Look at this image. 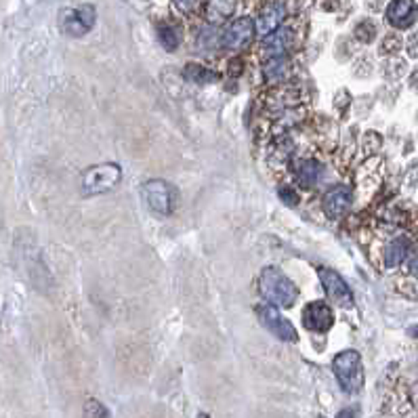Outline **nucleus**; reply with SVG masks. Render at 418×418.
I'll list each match as a JSON object with an SVG mask.
<instances>
[{"instance_id":"nucleus-1","label":"nucleus","mask_w":418,"mask_h":418,"mask_svg":"<svg viewBox=\"0 0 418 418\" xmlns=\"http://www.w3.org/2000/svg\"><path fill=\"white\" fill-rule=\"evenodd\" d=\"M259 288L261 294L273 303V305H282V307H292L298 298V290L296 286L290 282L288 275H284L278 267H265L261 271L259 278Z\"/></svg>"},{"instance_id":"nucleus-2","label":"nucleus","mask_w":418,"mask_h":418,"mask_svg":"<svg viewBox=\"0 0 418 418\" xmlns=\"http://www.w3.org/2000/svg\"><path fill=\"white\" fill-rule=\"evenodd\" d=\"M332 370L345 393L357 395L363 389V368H361V357L357 351L349 349V351L338 353L332 361Z\"/></svg>"},{"instance_id":"nucleus-3","label":"nucleus","mask_w":418,"mask_h":418,"mask_svg":"<svg viewBox=\"0 0 418 418\" xmlns=\"http://www.w3.org/2000/svg\"><path fill=\"white\" fill-rule=\"evenodd\" d=\"M95 20H97V11L93 5H82L78 9H66L59 15L62 30L72 38H80V36L89 34L95 26Z\"/></svg>"},{"instance_id":"nucleus-4","label":"nucleus","mask_w":418,"mask_h":418,"mask_svg":"<svg viewBox=\"0 0 418 418\" xmlns=\"http://www.w3.org/2000/svg\"><path fill=\"white\" fill-rule=\"evenodd\" d=\"M122 171L118 164H101L93 166L85 173V194H103L114 189L120 183Z\"/></svg>"},{"instance_id":"nucleus-5","label":"nucleus","mask_w":418,"mask_h":418,"mask_svg":"<svg viewBox=\"0 0 418 418\" xmlns=\"http://www.w3.org/2000/svg\"><path fill=\"white\" fill-rule=\"evenodd\" d=\"M257 317H259V322L263 324V328H267V330H269L273 336H278L280 340L294 343V340L298 338L296 328H294L286 317H282V313H280L273 305L261 303V305L257 307Z\"/></svg>"},{"instance_id":"nucleus-6","label":"nucleus","mask_w":418,"mask_h":418,"mask_svg":"<svg viewBox=\"0 0 418 418\" xmlns=\"http://www.w3.org/2000/svg\"><path fill=\"white\" fill-rule=\"evenodd\" d=\"M317 273H319V282H322V286L326 290V296L334 305H338L343 309H351L353 307V292L347 286V282L340 278V273H336L330 267H319Z\"/></svg>"},{"instance_id":"nucleus-7","label":"nucleus","mask_w":418,"mask_h":418,"mask_svg":"<svg viewBox=\"0 0 418 418\" xmlns=\"http://www.w3.org/2000/svg\"><path fill=\"white\" fill-rule=\"evenodd\" d=\"M143 200L158 215H171L175 208V192L166 181L160 179L147 181L143 185Z\"/></svg>"},{"instance_id":"nucleus-8","label":"nucleus","mask_w":418,"mask_h":418,"mask_svg":"<svg viewBox=\"0 0 418 418\" xmlns=\"http://www.w3.org/2000/svg\"><path fill=\"white\" fill-rule=\"evenodd\" d=\"M257 32V24L250 17H240L233 24H229L225 28V32L221 34V47L227 51H242L244 47L250 45L252 36Z\"/></svg>"},{"instance_id":"nucleus-9","label":"nucleus","mask_w":418,"mask_h":418,"mask_svg":"<svg viewBox=\"0 0 418 418\" xmlns=\"http://www.w3.org/2000/svg\"><path fill=\"white\" fill-rule=\"evenodd\" d=\"M351 189L347 187V185H334V187H330L326 194H324V198H322V208H324V212H326V217L328 219H343L347 212H349V208H351Z\"/></svg>"},{"instance_id":"nucleus-10","label":"nucleus","mask_w":418,"mask_h":418,"mask_svg":"<svg viewBox=\"0 0 418 418\" xmlns=\"http://www.w3.org/2000/svg\"><path fill=\"white\" fill-rule=\"evenodd\" d=\"M334 324L332 307L326 301H313L303 309V326L313 332H326Z\"/></svg>"},{"instance_id":"nucleus-11","label":"nucleus","mask_w":418,"mask_h":418,"mask_svg":"<svg viewBox=\"0 0 418 418\" xmlns=\"http://www.w3.org/2000/svg\"><path fill=\"white\" fill-rule=\"evenodd\" d=\"M294 45V32L290 28H278L269 36L261 38V49L259 53L263 59H273V57H284Z\"/></svg>"},{"instance_id":"nucleus-12","label":"nucleus","mask_w":418,"mask_h":418,"mask_svg":"<svg viewBox=\"0 0 418 418\" xmlns=\"http://www.w3.org/2000/svg\"><path fill=\"white\" fill-rule=\"evenodd\" d=\"M387 22L397 28V30H405L410 28L416 17H418V5L416 0H391L387 11H384Z\"/></svg>"},{"instance_id":"nucleus-13","label":"nucleus","mask_w":418,"mask_h":418,"mask_svg":"<svg viewBox=\"0 0 418 418\" xmlns=\"http://www.w3.org/2000/svg\"><path fill=\"white\" fill-rule=\"evenodd\" d=\"M286 13H288V9H286V3H282V0H273V3H269L257 20V36L265 38L271 32H275L278 28H282Z\"/></svg>"},{"instance_id":"nucleus-14","label":"nucleus","mask_w":418,"mask_h":418,"mask_svg":"<svg viewBox=\"0 0 418 418\" xmlns=\"http://www.w3.org/2000/svg\"><path fill=\"white\" fill-rule=\"evenodd\" d=\"M294 175H296V181L303 187H315L317 181L322 179V175H324V166L315 158H303V160L296 162Z\"/></svg>"},{"instance_id":"nucleus-15","label":"nucleus","mask_w":418,"mask_h":418,"mask_svg":"<svg viewBox=\"0 0 418 418\" xmlns=\"http://www.w3.org/2000/svg\"><path fill=\"white\" fill-rule=\"evenodd\" d=\"M238 0H208L204 7V20L212 26L227 22L236 11Z\"/></svg>"},{"instance_id":"nucleus-16","label":"nucleus","mask_w":418,"mask_h":418,"mask_svg":"<svg viewBox=\"0 0 418 418\" xmlns=\"http://www.w3.org/2000/svg\"><path fill=\"white\" fill-rule=\"evenodd\" d=\"M408 252H410V238H408V236H397V238H393V240L384 246V252H382V263H384V267H389V269L397 267V265L405 259Z\"/></svg>"},{"instance_id":"nucleus-17","label":"nucleus","mask_w":418,"mask_h":418,"mask_svg":"<svg viewBox=\"0 0 418 418\" xmlns=\"http://www.w3.org/2000/svg\"><path fill=\"white\" fill-rule=\"evenodd\" d=\"M183 76H185V80H189L194 85H206V82L217 80V74H212L208 68H204L200 64H187Z\"/></svg>"},{"instance_id":"nucleus-18","label":"nucleus","mask_w":418,"mask_h":418,"mask_svg":"<svg viewBox=\"0 0 418 418\" xmlns=\"http://www.w3.org/2000/svg\"><path fill=\"white\" fill-rule=\"evenodd\" d=\"M288 74V64L284 57H273V59H267L265 62V78L269 82H278V80H284V76Z\"/></svg>"},{"instance_id":"nucleus-19","label":"nucleus","mask_w":418,"mask_h":418,"mask_svg":"<svg viewBox=\"0 0 418 418\" xmlns=\"http://www.w3.org/2000/svg\"><path fill=\"white\" fill-rule=\"evenodd\" d=\"M158 41H160V45L166 49V51H177L179 49V36H177V32L171 28V26H160L158 28Z\"/></svg>"},{"instance_id":"nucleus-20","label":"nucleus","mask_w":418,"mask_h":418,"mask_svg":"<svg viewBox=\"0 0 418 418\" xmlns=\"http://www.w3.org/2000/svg\"><path fill=\"white\" fill-rule=\"evenodd\" d=\"M353 36H355L359 43H372V41H374V36H376V28H374V24H372V22H361V24H357V26H355V30H353Z\"/></svg>"},{"instance_id":"nucleus-21","label":"nucleus","mask_w":418,"mask_h":418,"mask_svg":"<svg viewBox=\"0 0 418 418\" xmlns=\"http://www.w3.org/2000/svg\"><path fill=\"white\" fill-rule=\"evenodd\" d=\"M198 5H200V0H173L175 11L181 13V15H189V13H194V11L198 9Z\"/></svg>"},{"instance_id":"nucleus-22","label":"nucleus","mask_w":418,"mask_h":418,"mask_svg":"<svg viewBox=\"0 0 418 418\" xmlns=\"http://www.w3.org/2000/svg\"><path fill=\"white\" fill-rule=\"evenodd\" d=\"M280 198H282L284 204H288V206H296V204H298V194H296L292 187H288V185L280 187Z\"/></svg>"},{"instance_id":"nucleus-23","label":"nucleus","mask_w":418,"mask_h":418,"mask_svg":"<svg viewBox=\"0 0 418 418\" xmlns=\"http://www.w3.org/2000/svg\"><path fill=\"white\" fill-rule=\"evenodd\" d=\"M401 47V41L395 36V34H389L387 38H384V43H382V51L387 53V55H391V53H395L397 49Z\"/></svg>"},{"instance_id":"nucleus-24","label":"nucleus","mask_w":418,"mask_h":418,"mask_svg":"<svg viewBox=\"0 0 418 418\" xmlns=\"http://www.w3.org/2000/svg\"><path fill=\"white\" fill-rule=\"evenodd\" d=\"M408 53L410 57H418V32H414L408 41Z\"/></svg>"},{"instance_id":"nucleus-25","label":"nucleus","mask_w":418,"mask_h":418,"mask_svg":"<svg viewBox=\"0 0 418 418\" xmlns=\"http://www.w3.org/2000/svg\"><path fill=\"white\" fill-rule=\"evenodd\" d=\"M408 271H410L412 275H418V248L412 252V257H410V261H408Z\"/></svg>"}]
</instances>
